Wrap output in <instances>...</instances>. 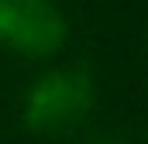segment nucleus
<instances>
[{
    "label": "nucleus",
    "instance_id": "f257e3e1",
    "mask_svg": "<svg viewBox=\"0 0 148 144\" xmlns=\"http://www.w3.org/2000/svg\"><path fill=\"white\" fill-rule=\"evenodd\" d=\"M97 103V82L86 65H55L41 72L24 93V124L41 137L76 130Z\"/></svg>",
    "mask_w": 148,
    "mask_h": 144
},
{
    "label": "nucleus",
    "instance_id": "f03ea898",
    "mask_svg": "<svg viewBox=\"0 0 148 144\" xmlns=\"http://www.w3.org/2000/svg\"><path fill=\"white\" fill-rule=\"evenodd\" d=\"M69 38V21L52 0H14L7 41L24 58H48Z\"/></svg>",
    "mask_w": 148,
    "mask_h": 144
},
{
    "label": "nucleus",
    "instance_id": "7ed1b4c3",
    "mask_svg": "<svg viewBox=\"0 0 148 144\" xmlns=\"http://www.w3.org/2000/svg\"><path fill=\"white\" fill-rule=\"evenodd\" d=\"M10 14H14V0H0V45L7 41L10 31Z\"/></svg>",
    "mask_w": 148,
    "mask_h": 144
}]
</instances>
